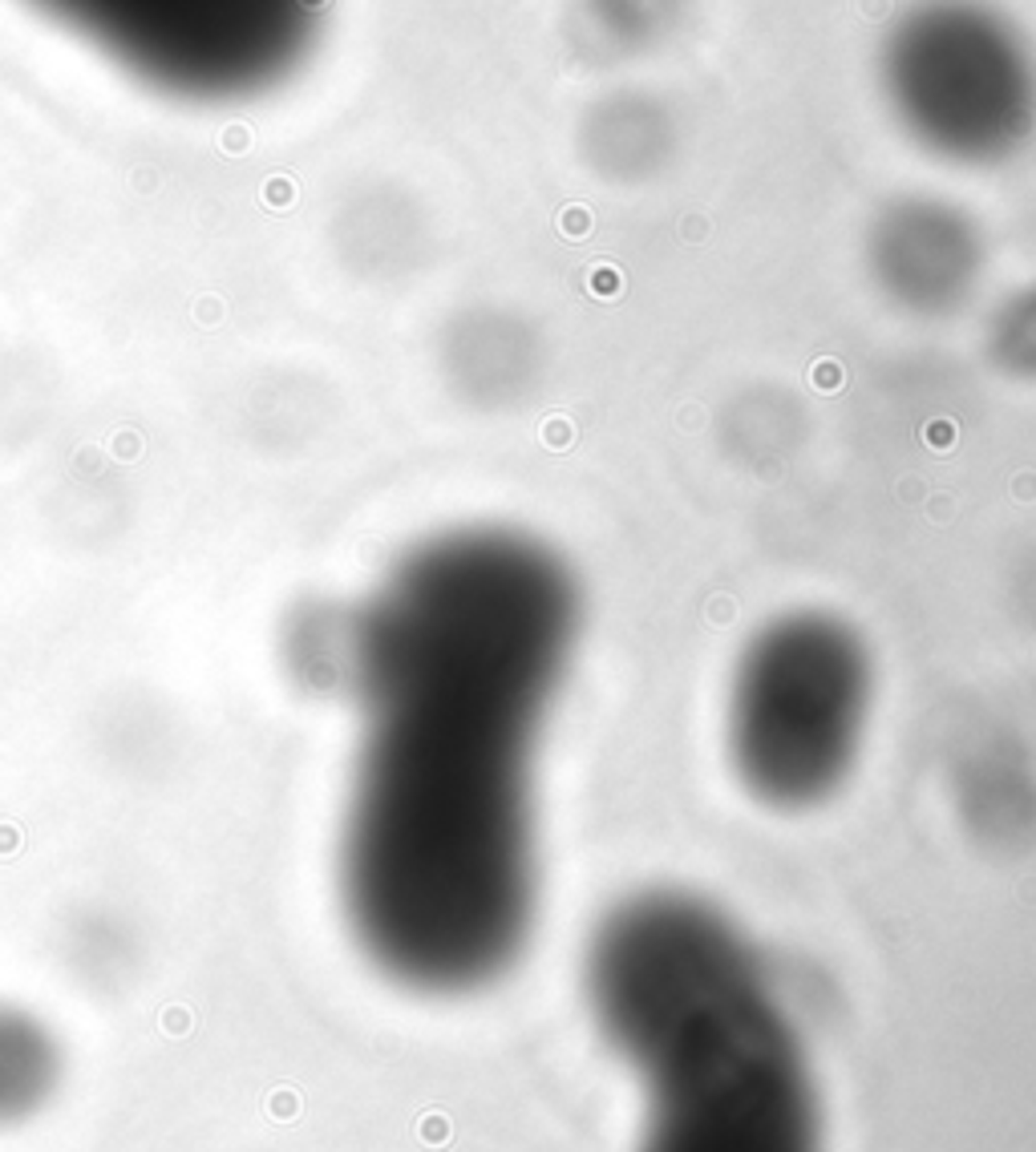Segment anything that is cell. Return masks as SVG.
Here are the masks:
<instances>
[{
  "instance_id": "3957f363",
  "label": "cell",
  "mask_w": 1036,
  "mask_h": 1152,
  "mask_svg": "<svg viewBox=\"0 0 1036 1152\" xmlns=\"http://www.w3.org/2000/svg\"><path fill=\"white\" fill-rule=\"evenodd\" d=\"M863 635L830 610H789L745 643L729 687V753L761 805L810 809L850 777L871 720Z\"/></svg>"
},
{
  "instance_id": "7a4b0ae2",
  "label": "cell",
  "mask_w": 1036,
  "mask_h": 1152,
  "mask_svg": "<svg viewBox=\"0 0 1036 1152\" xmlns=\"http://www.w3.org/2000/svg\"><path fill=\"white\" fill-rule=\"evenodd\" d=\"M587 999L648 1095L640 1152H822L797 1031L725 910L684 890L612 906Z\"/></svg>"
},
{
  "instance_id": "277c9868",
  "label": "cell",
  "mask_w": 1036,
  "mask_h": 1152,
  "mask_svg": "<svg viewBox=\"0 0 1036 1152\" xmlns=\"http://www.w3.org/2000/svg\"><path fill=\"white\" fill-rule=\"evenodd\" d=\"M61 1084V1043L25 1007L0 1003V1128L29 1120Z\"/></svg>"
},
{
  "instance_id": "6da1fadb",
  "label": "cell",
  "mask_w": 1036,
  "mask_h": 1152,
  "mask_svg": "<svg viewBox=\"0 0 1036 1152\" xmlns=\"http://www.w3.org/2000/svg\"><path fill=\"white\" fill-rule=\"evenodd\" d=\"M579 582L522 530L413 546L348 615H308L296 676L365 716L340 829V902L385 979L466 995L535 922V748L579 635Z\"/></svg>"
}]
</instances>
